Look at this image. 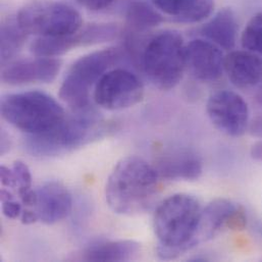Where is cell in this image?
<instances>
[{
	"label": "cell",
	"mask_w": 262,
	"mask_h": 262,
	"mask_svg": "<svg viewBox=\"0 0 262 262\" xmlns=\"http://www.w3.org/2000/svg\"><path fill=\"white\" fill-rule=\"evenodd\" d=\"M201 213L199 201L189 194H174L161 202L153 219L158 239L156 250L161 259H176L197 246L195 238Z\"/></svg>",
	"instance_id": "6da1fadb"
},
{
	"label": "cell",
	"mask_w": 262,
	"mask_h": 262,
	"mask_svg": "<svg viewBox=\"0 0 262 262\" xmlns=\"http://www.w3.org/2000/svg\"><path fill=\"white\" fill-rule=\"evenodd\" d=\"M159 179L156 168L146 160L127 156L118 162L107 180L106 201L116 213H141L157 194Z\"/></svg>",
	"instance_id": "7a4b0ae2"
},
{
	"label": "cell",
	"mask_w": 262,
	"mask_h": 262,
	"mask_svg": "<svg viewBox=\"0 0 262 262\" xmlns=\"http://www.w3.org/2000/svg\"><path fill=\"white\" fill-rule=\"evenodd\" d=\"M106 129L98 113L92 106L73 110L64 120L50 131L28 135L25 149L37 157H55L70 153L99 139Z\"/></svg>",
	"instance_id": "3957f363"
},
{
	"label": "cell",
	"mask_w": 262,
	"mask_h": 262,
	"mask_svg": "<svg viewBox=\"0 0 262 262\" xmlns=\"http://www.w3.org/2000/svg\"><path fill=\"white\" fill-rule=\"evenodd\" d=\"M1 116L27 135H38L55 128L64 120L67 114L48 94L27 91L4 96L1 100Z\"/></svg>",
	"instance_id": "277c9868"
},
{
	"label": "cell",
	"mask_w": 262,
	"mask_h": 262,
	"mask_svg": "<svg viewBox=\"0 0 262 262\" xmlns=\"http://www.w3.org/2000/svg\"><path fill=\"white\" fill-rule=\"evenodd\" d=\"M142 67L150 82L160 90L174 88L186 70V45L176 31H163L153 36L142 54Z\"/></svg>",
	"instance_id": "5b68a950"
},
{
	"label": "cell",
	"mask_w": 262,
	"mask_h": 262,
	"mask_svg": "<svg viewBox=\"0 0 262 262\" xmlns=\"http://www.w3.org/2000/svg\"><path fill=\"white\" fill-rule=\"evenodd\" d=\"M125 56L121 48L111 47L88 53L71 67L59 89L60 99L72 110L90 106V93L99 80Z\"/></svg>",
	"instance_id": "8992f818"
},
{
	"label": "cell",
	"mask_w": 262,
	"mask_h": 262,
	"mask_svg": "<svg viewBox=\"0 0 262 262\" xmlns=\"http://www.w3.org/2000/svg\"><path fill=\"white\" fill-rule=\"evenodd\" d=\"M16 20L28 34L38 37H63L83 27L80 12L72 5L56 0H36L21 7Z\"/></svg>",
	"instance_id": "52a82bcc"
},
{
	"label": "cell",
	"mask_w": 262,
	"mask_h": 262,
	"mask_svg": "<svg viewBox=\"0 0 262 262\" xmlns=\"http://www.w3.org/2000/svg\"><path fill=\"white\" fill-rule=\"evenodd\" d=\"M144 88L139 78L125 69H112L96 84L94 100L106 111H123L142 101Z\"/></svg>",
	"instance_id": "ba28073f"
},
{
	"label": "cell",
	"mask_w": 262,
	"mask_h": 262,
	"mask_svg": "<svg viewBox=\"0 0 262 262\" xmlns=\"http://www.w3.org/2000/svg\"><path fill=\"white\" fill-rule=\"evenodd\" d=\"M207 115L216 129L231 137L245 134L249 124V110L246 101L236 92L221 90L210 95Z\"/></svg>",
	"instance_id": "9c48e42d"
},
{
	"label": "cell",
	"mask_w": 262,
	"mask_h": 262,
	"mask_svg": "<svg viewBox=\"0 0 262 262\" xmlns=\"http://www.w3.org/2000/svg\"><path fill=\"white\" fill-rule=\"evenodd\" d=\"M246 214L242 206L228 199H215L201 213L195 242L196 245L213 239L224 230H243Z\"/></svg>",
	"instance_id": "30bf717a"
},
{
	"label": "cell",
	"mask_w": 262,
	"mask_h": 262,
	"mask_svg": "<svg viewBox=\"0 0 262 262\" xmlns=\"http://www.w3.org/2000/svg\"><path fill=\"white\" fill-rule=\"evenodd\" d=\"M224 63L221 48L208 40L195 39L186 45V68L199 81H217L225 73Z\"/></svg>",
	"instance_id": "8fae6325"
},
{
	"label": "cell",
	"mask_w": 262,
	"mask_h": 262,
	"mask_svg": "<svg viewBox=\"0 0 262 262\" xmlns=\"http://www.w3.org/2000/svg\"><path fill=\"white\" fill-rule=\"evenodd\" d=\"M61 61L54 57H39L12 62L2 70L3 83L11 86L51 83L58 76Z\"/></svg>",
	"instance_id": "7c38bea8"
},
{
	"label": "cell",
	"mask_w": 262,
	"mask_h": 262,
	"mask_svg": "<svg viewBox=\"0 0 262 262\" xmlns=\"http://www.w3.org/2000/svg\"><path fill=\"white\" fill-rule=\"evenodd\" d=\"M36 210L39 221L45 225H54L61 222L72 211L73 198L70 191L60 183L49 182L38 191Z\"/></svg>",
	"instance_id": "4fadbf2b"
},
{
	"label": "cell",
	"mask_w": 262,
	"mask_h": 262,
	"mask_svg": "<svg viewBox=\"0 0 262 262\" xmlns=\"http://www.w3.org/2000/svg\"><path fill=\"white\" fill-rule=\"evenodd\" d=\"M225 73L239 89L255 87L262 81V58L248 50L231 51L225 57Z\"/></svg>",
	"instance_id": "5bb4252c"
},
{
	"label": "cell",
	"mask_w": 262,
	"mask_h": 262,
	"mask_svg": "<svg viewBox=\"0 0 262 262\" xmlns=\"http://www.w3.org/2000/svg\"><path fill=\"white\" fill-rule=\"evenodd\" d=\"M154 167L160 178L183 181H195L203 170L200 157L188 150L170 151L161 155Z\"/></svg>",
	"instance_id": "9a60e30c"
},
{
	"label": "cell",
	"mask_w": 262,
	"mask_h": 262,
	"mask_svg": "<svg viewBox=\"0 0 262 262\" xmlns=\"http://www.w3.org/2000/svg\"><path fill=\"white\" fill-rule=\"evenodd\" d=\"M201 35L221 49L232 50L237 41L238 21L231 8L221 9L201 28Z\"/></svg>",
	"instance_id": "2e32d148"
},
{
	"label": "cell",
	"mask_w": 262,
	"mask_h": 262,
	"mask_svg": "<svg viewBox=\"0 0 262 262\" xmlns=\"http://www.w3.org/2000/svg\"><path fill=\"white\" fill-rule=\"evenodd\" d=\"M140 252V244L131 240L101 241L89 245L82 252L85 261H129Z\"/></svg>",
	"instance_id": "e0dca14e"
},
{
	"label": "cell",
	"mask_w": 262,
	"mask_h": 262,
	"mask_svg": "<svg viewBox=\"0 0 262 262\" xmlns=\"http://www.w3.org/2000/svg\"><path fill=\"white\" fill-rule=\"evenodd\" d=\"M79 46H85L81 30L71 36L38 37L32 42L30 50L35 56L57 57Z\"/></svg>",
	"instance_id": "ac0fdd59"
},
{
	"label": "cell",
	"mask_w": 262,
	"mask_h": 262,
	"mask_svg": "<svg viewBox=\"0 0 262 262\" xmlns=\"http://www.w3.org/2000/svg\"><path fill=\"white\" fill-rule=\"evenodd\" d=\"M28 34L20 28L16 17L7 18L1 24V61L12 59L24 46Z\"/></svg>",
	"instance_id": "d6986e66"
},
{
	"label": "cell",
	"mask_w": 262,
	"mask_h": 262,
	"mask_svg": "<svg viewBox=\"0 0 262 262\" xmlns=\"http://www.w3.org/2000/svg\"><path fill=\"white\" fill-rule=\"evenodd\" d=\"M126 17L134 31H145L154 28L163 20L157 10L141 0L132 1L127 7Z\"/></svg>",
	"instance_id": "ffe728a7"
},
{
	"label": "cell",
	"mask_w": 262,
	"mask_h": 262,
	"mask_svg": "<svg viewBox=\"0 0 262 262\" xmlns=\"http://www.w3.org/2000/svg\"><path fill=\"white\" fill-rule=\"evenodd\" d=\"M241 42L245 50L262 54V11L249 20L242 33Z\"/></svg>",
	"instance_id": "44dd1931"
},
{
	"label": "cell",
	"mask_w": 262,
	"mask_h": 262,
	"mask_svg": "<svg viewBox=\"0 0 262 262\" xmlns=\"http://www.w3.org/2000/svg\"><path fill=\"white\" fill-rule=\"evenodd\" d=\"M214 0H192L178 21L185 24L199 23L207 18L213 11Z\"/></svg>",
	"instance_id": "7402d4cb"
},
{
	"label": "cell",
	"mask_w": 262,
	"mask_h": 262,
	"mask_svg": "<svg viewBox=\"0 0 262 262\" xmlns=\"http://www.w3.org/2000/svg\"><path fill=\"white\" fill-rule=\"evenodd\" d=\"M153 5L160 11L173 16L177 20L186 11L192 0H151Z\"/></svg>",
	"instance_id": "603a6c76"
},
{
	"label": "cell",
	"mask_w": 262,
	"mask_h": 262,
	"mask_svg": "<svg viewBox=\"0 0 262 262\" xmlns=\"http://www.w3.org/2000/svg\"><path fill=\"white\" fill-rule=\"evenodd\" d=\"M12 170L17 180V192H25L32 189V174L28 165L20 161L16 160L12 164Z\"/></svg>",
	"instance_id": "cb8c5ba5"
},
{
	"label": "cell",
	"mask_w": 262,
	"mask_h": 262,
	"mask_svg": "<svg viewBox=\"0 0 262 262\" xmlns=\"http://www.w3.org/2000/svg\"><path fill=\"white\" fill-rule=\"evenodd\" d=\"M23 210L21 204L15 201L13 198L2 200V212L7 219L16 220L20 217Z\"/></svg>",
	"instance_id": "d4e9b609"
},
{
	"label": "cell",
	"mask_w": 262,
	"mask_h": 262,
	"mask_svg": "<svg viewBox=\"0 0 262 262\" xmlns=\"http://www.w3.org/2000/svg\"><path fill=\"white\" fill-rule=\"evenodd\" d=\"M0 179L3 187L8 189L17 188V180L12 169H9L6 166H1L0 168Z\"/></svg>",
	"instance_id": "484cf974"
},
{
	"label": "cell",
	"mask_w": 262,
	"mask_h": 262,
	"mask_svg": "<svg viewBox=\"0 0 262 262\" xmlns=\"http://www.w3.org/2000/svg\"><path fill=\"white\" fill-rule=\"evenodd\" d=\"M79 4L92 11H99L112 6L116 0H76Z\"/></svg>",
	"instance_id": "4316f807"
},
{
	"label": "cell",
	"mask_w": 262,
	"mask_h": 262,
	"mask_svg": "<svg viewBox=\"0 0 262 262\" xmlns=\"http://www.w3.org/2000/svg\"><path fill=\"white\" fill-rule=\"evenodd\" d=\"M18 196L20 198V201L21 203L27 206V207H33L37 205V202H38V194H37V191H34V190H28V191H25V192H20L18 193Z\"/></svg>",
	"instance_id": "83f0119b"
},
{
	"label": "cell",
	"mask_w": 262,
	"mask_h": 262,
	"mask_svg": "<svg viewBox=\"0 0 262 262\" xmlns=\"http://www.w3.org/2000/svg\"><path fill=\"white\" fill-rule=\"evenodd\" d=\"M39 221V215L37 210L24 209L20 215V222L24 225H33Z\"/></svg>",
	"instance_id": "f1b7e54d"
},
{
	"label": "cell",
	"mask_w": 262,
	"mask_h": 262,
	"mask_svg": "<svg viewBox=\"0 0 262 262\" xmlns=\"http://www.w3.org/2000/svg\"><path fill=\"white\" fill-rule=\"evenodd\" d=\"M250 133L258 138H262V116L257 117L250 127Z\"/></svg>",
	"instance_id": "f546056e"
},
{
	"label": "cell",
	"mask_w": 262,
	"mask_h": 262,
	"mask_svg": "<svg viewBox=\"0 0 262 262\" xmlns=\"http://www.w3.org/2000/svg\"><path fill=\"white\" fill-rule=\"evenodd\" d=\"M6 140H8V137L5 133H2L1 135V153L4 154L9 149V144H6Z\"/></svg>",
	"instance_id": "4dcf8cb0"
},
{
	"label": "cell",
	"mask_w": 262,
	"mask_h": 262,
	"mask_svg": "<svg viewBox=\"0 0 262 262\" xmlns=\"http://www.w3.org/2000/svg\"><path fill=\"white\" fill-rule=\"evenodd\" d=\"M256 100H257L258 104H259V105H261L262 106V87L260 88V90L258 91L257 95H256Z\"/></svg>",
	"instance_id": "1f68e13d"
}]
</instances>
